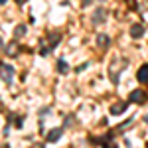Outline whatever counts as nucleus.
<instances>
[{"mask_svg": "<svg viewBox=\"0 0 148 148\" xmlns=\"http://www.w3.org/2000/svg\"><path fill=\"white\" fill-rule=\"evenodd\" d=\"M144 121H146V123H148V114H146V116H144Z\"/></svg>", "mask_w": 148, "mask_h": 148, "instance_id": "obj_18", "label": "nucleus"}, {"mask_svg": "<svg viewBox=\"0 0 148 148\" xmlns=\"http://www.w3.org/2000/svg\"><path fill=\"white\" fill-rule=\"evenodd\" d=\"M126 107H128V103H125V101L116 103V105H113V107H111V114H123L126 111Z\"/></svg>", "mask_w": 148, "mask_h": 148, "instance_id": "obj_10", "label": "nucleus"}, {"mask_svg": "<svg viewBox=\"0 0 148 148\" xmlns=\"http://www.w3.org/2000/svg\"><path fill=\"white\" fill-rule=\"evenodd\" d=\"M125 67H126V59H123V57H121V59H119V57L113 59V63L109 65V77H111L113 83H119V75H121V71Z\"/></svg>", "mask_w": 148, "mask_h": 148, "instance_id": "obj_2", "label": "nucleus"}, {"mask_svg": "<svg viewBox=\"0 0 148 148\" xmlns=\"http://www.w3.org/2000/svg\"><path fill=\"white\" fill-rule=\"evenodd\" d=\"M109 44H111V40H109V36H107V34H99V36H97V46H99V47L107 49Z\"/></svg>", "mask_w": 148, "mask_h": 148, "instance_id": "obj_11", "label": "nucleus"}, {"mask_svg": "<svg viewBox=\"0 0 148 148\" xmlns=\"http://www.w3.org/2000/svg\"><path fill=\"white\" fill-rule=\"evenodd\" d=\"M130 36H132L134 40H140V38L144 36V26H142V24H132V26H130Z\"/></svg>", "mask_w": 148, "mask_h": 148, "instance_id": "obj_6", "label": "nucleus"}, {"mask_svg": "<svg viewBox=\"0 0 148 148\" xmlns=\"http://www.w3.org/2000/svg\"><path fill=\"white\" fill-rule=\"evenodd\" d=\"M132 125H134V119H128V121H125L123 125H119V128H116V130L123 134V132H126V130H128V128H130Z\"/></svg>", "mask_w": 148, "mask_h": 148, "instance_id": "obj_12", "label": "nucleus"}, {"mask_svg": "<svg viewBox=\"0 0 148 148\" xmlns=\"http://www.w3.org/2000/svg\"><path fill=\"white\" fill-rule=\"evenodd\" d=\"M16 2H18V4H26L28 0H16Z\"/></svg>", "mask_w": 148, "mask_h": 148, "instance_id": "obj_16", "label": "nucleus"}, {"mask_svg": "<svg viewBox=\"0 0 148 148\" xmlns=\"http://www.w3.org/2000/svg\"><path fill=\"white\" fill-rule=\"evenodd\" d=\"M57 71H59V73H67L69 71V65H67L65 59H57Z\"/></svg>", "mask_w": 148, "mask_h": 148, "instance_id": "obj_13", "label": "nucleus"}, {"mask_svg": "<svg viewBox=\"0 0 148 148\" xmlns=\"http://www.w3.org/2000/svg\"><path fill=\"white\" fill-rule=\"evenodd\" d=\"M136 79L140 81V83H148V63H144L142 67L138 69V73H136Z\"/></svg>", "mask_w": 148, "mask_h": 148, "instance_id": "obj_9", "label": "nucleus"}, {"mask_svg": "<svg viewBox=\"0 0 148 148\" xmlns=\"http://www.w3.org/2000/svg\"><path fill=\"white\" fill-rule=\"evenodd\" d=\"M61 134H63V126H57V128H53V130L47 132L46 142H57V140L61 138Z\"/></svg>", "mask_w": 148, "mask_h": 148, "instance_id": "obj_5", "label": "nucleus"}, {"mask_svg": "<svg viewBox=\"0 0 148 148\" xmlns=\"http://www.w3.org/2000/svg\"><path fill=\"white\" fill-rule=\"evenodd\" d=\"M103 146H105V148H119V144H116V142H113V140L109 138V140H107V142H105Z\"/></svg>", "mask_w": 148, "mask_h": 148, "instance_id": "obj_15", "label": "nucleus"}, {"mask_svg": "<svg viewBox=\"0 0 148 148\" xmlns=\"http://www.w3.org/2000/svg\"><path fill=\"white\" fill-rule=\"evenodd\" d=\"M59 40H61V34H59V32H49V34L42 40V44H40V56H47V53L59 44Z\"/></svg>", "mask_w": 148, "mask_h": 148, "instance_id": "obj_1", "label": "nucleus"}, {"mask_svg": "<svg viewBox=\"0 0 148 148\" xmlns=\"http://www.w3.org/2000/svg\"><path fill=\"white\" fill-rule=\"evenodd\" d=\"M146 99H148V93H144L142 89H134V91L130 93V103L142 105V103H146Z\"/></svg>", "mask_w": 148, "mask_h": 148, "instance_id": "obj_4", "label": "nucleus"}, {"mask_svg": "<svg viewBox=\"0 0 148 148\" xmlns=\"http://www.w3.org/2000/svg\"><path fill=\"white\" fill-rule=\"evenodd\" d=\"M107 20V10L105 8H97L95 14H93V24H101Z\"/></svg>", "mask_w": 148, "mask_h": 148, "instance_id": "obj_8", "label": "nucleus"}, {"mask_svg": "<svg viewBox=\"0 0 148 148\" xmlns=\"http://www.w3.org/2000/svg\"><path fill=\"white\" fill-rule=\"evenodd\" d=\"M4 53H6L8 57H16L18 53H20V47H18L16 42H12V44H8V46H4Z\"/></svg>", "mask_w": 148, "mask_h": 148, "instance_id": "obj_7", "label": "nucleus"}, {"mask_svg": "<svg viewBox=\"0 0 148 148\" xmlns=\"http://www.w3.org/2000/svg\"><path fill=\"white\" fill-rule=\"evenodd\" d=\"M6 2H8V0H0V4H6Z\"/></svg>", "mask_w": 148, "mask_h": 148, "instance_id": "obj_17", "label": "nucleus"}, {"mask_svg": "<svg viewBox=\"0 0 148 148\" xmlns=\"http://www.w3.org/2000/svg\"><path fill=\"white\" fill-rule=\"evenodd\" d=\"M0 69H2V81H4L6 85H10V83H12V77H14V67H12V65H8V63H2V65H0Z\"/></svg>", "mask_w": 148, "mask_h": 148, "instance_id": "obj_3", "label": "nucleus"}, {"mask_svg": "<svg viewBox=\"0 0 148 148\" xmlns=\"http://www.w3.org/2000/svg\"><path fill=\"white\" fill-rule=\"evenodd\" d=\"M26 30H28V28H26L24 24H20V26L16 28V32H14V38H16V40H18V38H22V36L26 34Z\"/></svg>", "mask_w": 148, "mask_h": 148, "instance_id": "obj_14", "label": "nucleus"}]
</instances>
